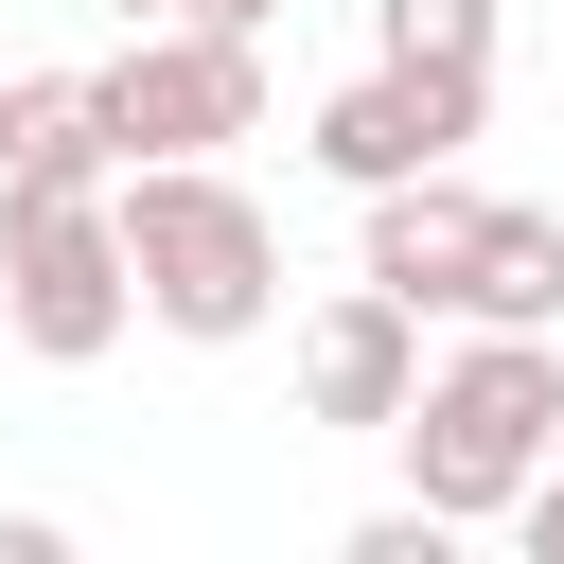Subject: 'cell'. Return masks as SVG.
<instances>
[{"label":"cell","instance_id":"cell-13","mask_svg":"<svg viewBox=\"0 0 564 564\" xmlns=\"http://www.w3.org/2000/svg\"><path fill=\"white\" fill-rule=\"evenodd\" d=\"M194 18H229V35H264V18H282V0H194Z\"/></svg>","mask_w":564,"mask_h":564},{"label":"cell","instance_id":"cell-14","mask_svg":"<svg viewBox=\"0 0 564 564\" xmlns=\"http://www.w3.org/2000/svg\"><path fill=\"white\" fill-rule=\"evenodd\" d=\"M106 18H123V35H141V18H194V0H106Z\"/></svg>","mask_w":564,"mask_h":564},{"label":"cell","instance_id":"cell-4","mask_svg":"<svg viewBox=\"0 0 564 564\" xmlns=\"http://www.w3.org/2000/svg\"><path fill=\"white\" fill-rule=\"evenodd\" d=\"M88 88H106L123 159H229V141H264V35H229V18H141Z\"/></svg>","mask_w":564,"mask_h":564},{"label":"cell","instance_id":"cell-6","mask_svg":"<svg viewBox=\"0 0 564 564\" xmlns=\"http://www.w3.org/2000/svg\"><path fill=\"white\" fill-rule=\"evenodd\" d=\"M405 405H423V300H388L370 264L300 317V423H335V441H405Z\"/></svg>","mask_w":564,"mask_h":564},{"label":"cell","instance_id":"cell-10","mask_svg":"<svg viewBox=\"0 0 564 564\" xmlns=\"http://www.w3.org/2000/svg\"><path fill=\"white\" fill-rule=\"evenodd\" d=\"M370 53H494V0H370Z\"/></svg>","mask_w":564,"mask_h":564},{"label":"cell","instance_id":"cell-3","mask_svg":"<svg viewBox=\"0 0 564 564\" xmlns=\"http://www.w3.org/2000/svg\"><path fill=\"white\" fill-rule=\"evenodd\" d=\"M141 317V247H123V176L106 194H0V335L35 370H106Z\"/></svg>","mask_w":564,"mask_h":564},{"label":"cell","instance_id":"cell-12","mask_svg":"<svg viewBox=\"0 0 564 564\" xmlns=\"http://www.w3.org/2000/svg\"><path fill=\"white\" fill-rule=\"evenodd\" d=\"M511 529H529V564H564V458L529 476V511H511Z\"/></svg>","mask_w":564,"mask_h":564},{"label":"cell","instance_id":"cell-11","mask_svg":"<svg viewBox=\"0 0 564 564\" xmlns=\"http://www.w3.org/2000/svg\"><path fill=\"white\" fill-rule=\"evenodd\" d=\"M352 564H441V511L405 494V511H352Z\"/></svg>","mask_w":564,"mask_h":564},{"label":"cell","instance_id":"cell-8","mask_svg":"<svg viewBox=\"0 0 564 564\" xmlns=\"http://www.w3.org/2000/svg\"><path fill=\"white\" fill-rule=\"evenodd\" d=\"M123 141H106V88L88 70H0V194H106Z\"/></svg>","mask_w":564,"mask_h":564},{"label":"cell","instance_id":"cell-1","mask_svg":"<svg viewBox=\"0 0 564 564\" xmlns=\"http://www.w3.org/2000/svg\"><path fill=\"white\" fill-rule=\"evenodd\" d=\"M546 441H564V335H494L476 317L423 370V405H405V494L441 529H511L529 476H546Z\"/></svg>","mask_w":564,"mask_h":564},{"label":"cell","instance_id":"cell-9","mask_svg":"<svg viewBox=\"0 0 564 564\" xmlns=\"http://www.w3.org/2000/svg\"><path fill=\"white\" fill-rule=\"evenodd\" d=\"M458 317H494V335H564V212H511V194H494Z\"/></svg>","mask_w":564,"mask_h":564},{"label":"cell","instance_id":"cell-7","mask_svg":"<svg viewBox=\"0 0 564 564\" xmlns=\"http://www.w3.org/2000/svg\"><path fill=\"white\" fill-rule=\"evenodd\" d=\"M476 229H494V194H458V176H388L370 194V282L388 300H423V317H458V282H476Z\"/></svg>","mask_w":564,"mask_h":564},{"label":"cell","instance_id":"cell-2","mask_svg":"<svg viewBox=\"0 0 564 564\" xmlns=\"http://www.w3.org/2000/svg\"><path fill=\"white\" fill-rule=\"evenodd\" d=\"M123 247H141V317L194 335V352L282 317V229L229 159H123Z\"/></svg>","mask_w":564,"mask_h":564},{"label":"cell","instance_id":"cell-5","mask_svg":"<svg viewBox=\"0 0 564 564\" xmlns=\"http://www.w3.org/2000/svg\"><path fill=\"white\" fill-rule=\"evenodd\" d=\"M476 123H494V53H370V70L317 106V176L388 194V176H441Z\"/></svg>","mask_w":564,"mask_h":564}]
</instances>
